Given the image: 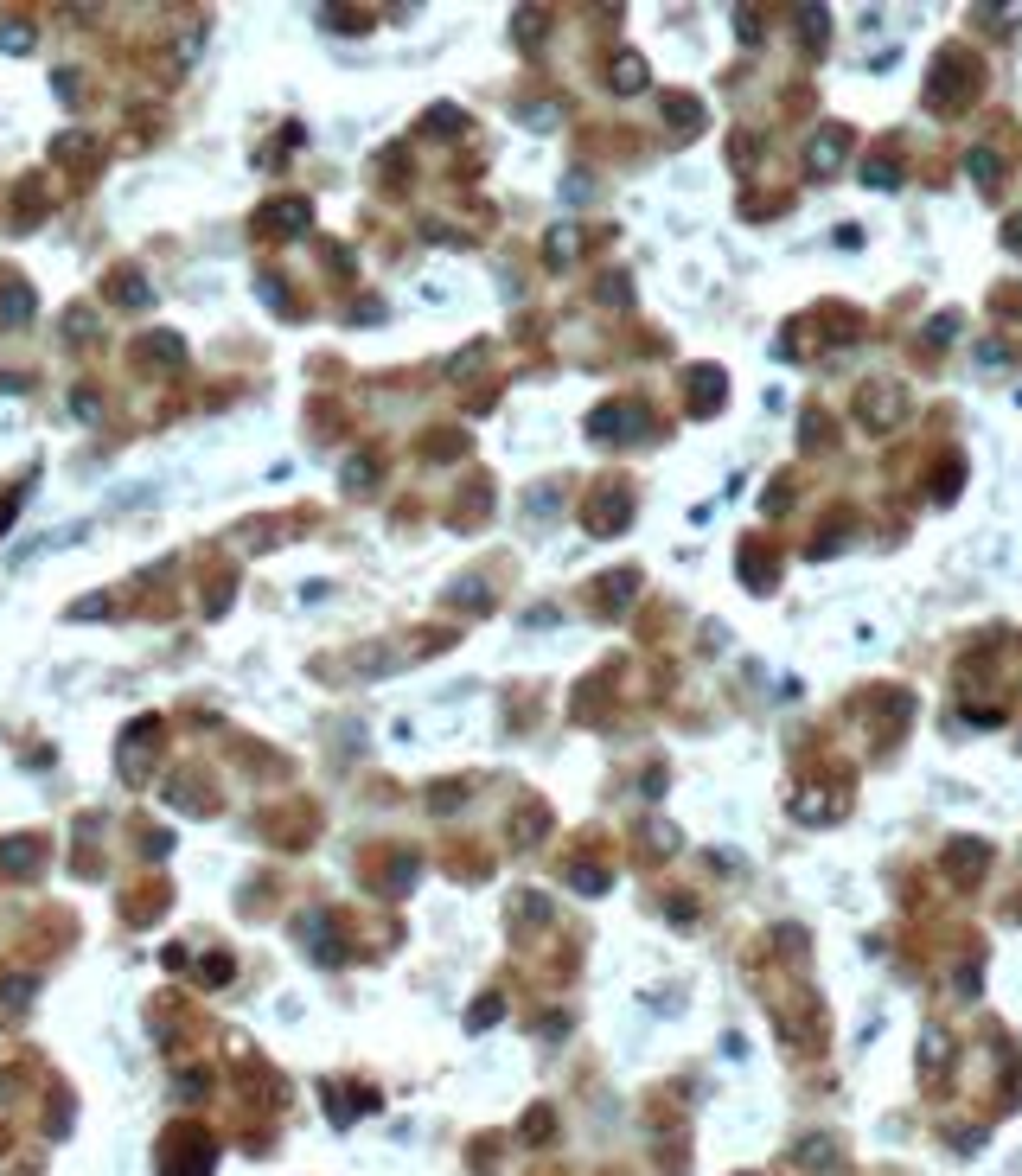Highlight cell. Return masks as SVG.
<instances>
[{
	"label": "cell",
	"instance_id": "cell-11",
	"mask_svg": "<svg viewBox=\"0 0 1022 1176\" xmlns=\"http://www.w3.org/2000/svg\"><path fill=\"white\" fill-rule=\"evenodd\" d=\"M939 1061H946V1030H927V1035H920V1074L933 1081Z\"/></svg>",
	"mask_w": 1022,
	"mask_h": 1176
},
{
	"label": "cell",
	"instance_id": "cell-12",
	"mask_svg": "<svg viewBox=\"0 0 1022 1176\" xmlns=\"http://www.w3.org/2000/svg\"><path fill=\"white\" fill-rule=\"evenodd\" d=\"M639 84H646V58L620 52V58H614V89H639Z\"/></svg>",
	"mask_w": 1022,
	"mask_h": 1176
},
{
	"label": "cell",
	"instance_id": "cell-10",
	"mask_svg": "<svg viewBox=\"0 0 1022 1176\" xmlns=\"http://www.w3.org/2000/svg\"><path fill=\"white\" fill-rule=\"evenodd\" d=\"M263 224H282V231H275V237H294L300 224H307V205H300V198H288V205H275V212H263Z\"/></svg>",
	"mask_w": 1022,
	"mask_h": 1176
},
{
	"label": "cell",
	"instance_id": "cell-3",
	"mask_svg": "<svg viewBox=\"0 0 1022 1176\" xmlns=\"http://www.w3.org/2000/svg\"><path fill=\"white\" fill-rule=\"evenodd\" d=\"M844 154H850V128L844 122H825L818 135H811V147H805V173L811 179H830L837 166H844Z\"/></svg>",
	"mask_w": 1022,
	"mask_h": 1176
},
{
	"label": "cell",
	"instance_id": "cell-18",
	"mask_svg": "<svg viewBox=\"0 0 1022 1176\" xmlns=\"http://www.w3.org/2000/svg\"><path fill=\"white\" fill-rule=\"evenodd\" d=\"M0 45H7V52H26V45H33V33H26V26H19V33L7 26V33H0Z\"/></svg>",
	"mask_w": 1022,
	"mask_h": 1176
},
{
	"label": "cell",
	"instance_id": "cell-17",
	"mask_svg": "<svg viewBox=\"0 0 1022 1176\" xmlns=\"http://www.w3.org/2000/svg\"><path fill=\"white\" fill-rule=\"evenodd\" d=\"M965 166H971V173H978V179H997V154H990V147H978V154H971Z\"/></svg>",
	"mask_w": 1022,
	"mask_h": 1176
},
{
	"label": "cell",
	"instance_id": "cell-7",
	"mask_svg": "<svg viewBox=\"0 0 1022 1176\" xmlns=\"http://www.w3.org/2000/svg\"><path fill=\"white\" fill-rule=\"evenodd\" d=\"M793 1163H799V1170H811V1176H830V1170H837V1138H825V1132H818V1138H805V1144L793 1151Z\"/></svg>",
	"mask_w": 1022,
	"mask_h": 1176
},
{
	"label": "cell",
	"instance_id": "cell-4",
	"mask_svg": "<svg viewBox=\"0 0 1022 1176\" xmlns=\"http://www.w3.org/2000/svg\"><path fill=\"white\" fill-rule=\"evenodd\" d=\"M856 422H863L869 435L895 428L901 422V384H863V396H856Z\"/></svg>",
	"mask_w": 1022,
	"mask_h": 1176
},
{
	"label": "cell",
	"instance_id": "cell-6",
	"mask_svg": "<svg viewBox=\"0 0 1022 1176\" xmlns=\"http://www.w3.org/2000/svg\"><path fill=\"white\" fill-rule=\"evenodd\" d=\"M837 812H844V800H837L830 786H805V793L793 800V819H799V825H830Z\"/></svg>",
	"mask_w": 1022,
	"mask_h": 1176
},
{
	"label": "cell",
	"instance_id": "cell-15",
	"mask_svg": "<svg viewBox=\"0 0 1022 1176\" xmlns=\"http://www.w3.org/2000/svg\"><path fill=\"white\" fill-rule=\"evenodd\" d=\"M569 882H575V889H588V895H600V889H607V870H595V863H575V870H569Z\"/></svg>",
	"mask_w": 1022,
	"mask_h": 1176
},
{
	"label": "cell",
	"instance_id": "cell-14",
	"mask_svg": "<svg viewBox=\"0 0 1022 1176\" xmlns=\"http://www.w3.org/2000/svg\"><path fill=\"white\" fill-rule=\"evenodd\" d=\"M741 575H754V582H774V556H767V550H741Z\"/></svg>",
	"mask_w": 1022,
	"mask_h": 1176
},
{
	"label": "cell",
	"instance_id": "cell-13",
	"mask_svg": "<svg viewBox=\"0 0 1022 1176\" xmlns=\"http://www.w3.org/2000/svg\"><path fill=\"white\" fill-rule=\"evenodd\" d=\"M665 115L684 128H703V103H690V96H665Z\"/></svg>",
	"mask_w": 1022,
	"mask_h": 1176
},
{
	"label": "cell",
	"instance_id": "cell-19",
	"mask_svg": "<svg viewBox=\"0 0 1022 1176\" xmlns=\"http://www.w3.org/2000/svg\"><path fill=\"white\" fill-rule=\"evenodd\" d=\"M569 256H575V237L563 231V237H556V243H549V263H569Z\"/></svg>",
	"mask_w": 1022,
	"mask_h": 1176
},
{
	"label": "cell",
	"instance_id": "cell-21",
	"mask_svg": "<svg viewBox=\"0 0 1022 1176\" xmlns=\"http://www.w3.org/2000/svg\"><path fill=\"white\" fill-rule=\"evenodd\" d=\"M1009 250H1022V212L1009 217Z\"/></svg>",
	"mask_w": 1022,
	"mask_h": 1176
},
{
	"label": "cell",
	"instance_id": "cell-16",
	"mask_svg": "<svg viewBox=\"0 0 1022 1176\" xmlns=\"http://www.w3.org/2000/svg\"><path fill=\"white\" fill-rule=\"evenodd\" d=\"M799 19H805V45L818 52V45H825V7H805Z\"/></svg>",
	"mask_w": 1022,
	"mask_h": 1176
},
{
	"label": "cell",
	"instance_id": "cell-9",
	"mask_svg": "<svg viewBox=\"0 0 1022 1176\" xmlns=\"http://www.w3.org/2000/svg\"><path fill=\"white\" fill-rule=\"evenodd\" d=\"M690 384H703V391H690V410H703V416L723 410V371H716V365H709V371H697Z\"/></svg>",
	"mask_w": 1022,
	"mask_h": 1176
},
{
	"label": "cell",
	"instance_id": "cell-2",
	"mask_svg": "<svg viewBox=\"0 0 1022 1176\" xmlns=\"http://www.w3.org/2000/svg\"><path fill=\"white\" fill-rule=\"evenodd\" d=\"M626 518H633V493H626L620 480H600V486H595V499H588V531L607 537V531H620Z\"/></svg>",
	"mask_w": 1022,
	"mask_h": 1176
},
{
	"label": "cell",
	"instance_id": "cell-1",
	"mask_svg": "<svg viewBox=\"0 0 1022 1176\" xmlns=\"http://www.w3.org/2000/svg\"><path fill=\"white\" fill-rule=\"evenodd\" d=\"M971 89H978V58H971V52H939L933 84H927V103H933V109H946V103L958 109Z\"/></svg>",
	"mask_w": 1022,
	"mask_h": 1176
},
{
	"label": "cell",
	"instance_id": "cell-20",
	"mask_svg": "<svg viewBox=\"0 0 1022 1176\" xmlns=\"http://www.w3.org/2000/svg\"><path fill=\"white\" fill-rule=\"evenodd\" d=\"M869 186H895V166H888V161H869Z\"/></svg>",
	"mask_w": 1022,
	"mask_h": 1176
},
{
	"label": "cell",
	"instance_id": "cell-8",
	"mask_svg": "<svg viewBox=\"0 0 1022 1176\" xmlns=\"http://www.w3.org/2000/svg\"><path fill=\"white\" fill-rule=\"evenodd\" d=\"M588 428H595L600 442H626L620 428H633V410H626V403H607V410H595V416H588Z\"/></svg>",
	"mask_w": 1022,
	"mask_h": 1176
},
{
	"label": "cell",
	"instance_id": "cell-5",
	"mask_svg": "<svg viewBox=\"0 0 1022 1176\" xmlns=\"http://www.w3.org/2000/svg\"><path fill=\"white\" fill-rule=\"evenodd\" d=\"M984 870H990V844L984 838H958L946 851V876H952V882H978Z\"/></svg>",
	"mask_w": 1022,
	"mask_h": 1176
}]
</instances>
